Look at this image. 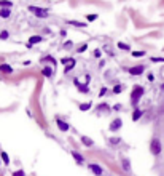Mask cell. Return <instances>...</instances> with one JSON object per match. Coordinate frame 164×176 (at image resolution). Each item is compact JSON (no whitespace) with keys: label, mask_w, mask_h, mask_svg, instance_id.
Masks as SVG:
<instances>
[{"label":"cell","mask_w":164,"mask_h":176,"mask_svg":"<svg viewBox=\"0 0 164 176\" xmlns=\"http://www.w3.org/2000/svg\"><path fill=\"white\" fill-rule=\"evenodd\" d=\"M142 94H143V87L135 85L134 90H132V93H131V103H132V106H137V103H139V99L142 98Z\"/></svg>","instance_id":"obj_1"},{"label":"cell","mask_w":164,"mask_h":176,"mask_svg":"<svg viewBox=\"0 0 164 176\" xmlns=\"http://www.w3.org/2000/svg\"><path fill=\"white\" fill-rule=\"evenodd\" d=\"M161 149H163V146H161V141L159 139H151V143H150V151H151V154L153 155H159L161 154Z\"/></svg>","instance_id":"obj_2"},{"label":"cell","mask_w":164,"mask_h":176,"mask_svg":"<svg viewBox=\"0 0 164 176\" xmlns=\"http://www.w3.org/2000/svg\"><path fill=\"white\" fill-rule=\"evenodd\" d=\"M30 13H35V16L38 18H48V10L46 8H38V6H29Z\"/></svg>","instance_id":"obj_3"},{"label":"cell","mask_w":164,"mask_h":176,"mask_svg":"<svg viewBox=\"0 0 164 176\" xmlns=\"http://www.w3.org/2000/svg\"><path fill=\"white\" fill-rule=\"evenodd\" d=\"M61 63L64 64V70H66V74L70 72V70L75 67V59H73V58H64Z\"/></svg>","instance_id":"obj_4"},{"label":"cell","mask_w":164,"mask_h":176,"mask_svg":"<svg viewBox=\"0 0 164 176\" xmlns=\"http://www.w3.org/2000/svg\"><path fill=\"white\" fill-rule=\"evenodd\" d=\"M88 168H89L96 176H102V175H104V168H102L100 165H97V163H89V167H88Z\"/></svg>","instance_id":"obj_5"},{"label":"cell","mask_w":164,"mask_h":176,"mask_svg":"<svg viewBox=\"0 0 164 176\" xmlns=\"http://www.w3.org/2000/svg\"><path fill=\"white\" fill-rule=\"evenodd\" d=\"M121 125H123V120H121V118H115V120H112L108 130H110V131H117V130L121 128Z\"/></svg>","instance_id":"obj_6"},{"label":"cell","mask_w":164,"mask_h":176,"mask_svg":"<svg viewBox=\"0 0 164 176\" xmlns=\"http://www.w3.org/2000/svg\"><path fill=\"white\" fill-rule=\"evenodd\" d=\"M143 70H145V67H143V66H134V67L129 69V74H131V75H140Z\"/></svg>","instance_id":"obj_7"},{"label":"cell","mask_w":164,"mask_h":176,"mask_svg":"<svg viewBox=\"0 0 164 176\" xmlns=\"http://www.w3.org/2000/svg\"><path fill=\"white\" fill-rule=\"evenodd\" d=\"M56 125H57V128H59L61 131H67V130H69V125H67L64 120H61V118H56Z\"/></svg>","instance_id":"obj_8"},{"label":"cell","mask_w":164,"mask_h":176,"mask_svg":"<svg viewBox=\"0 0 164 176\" xmlns=\"http://www.w3.org/2000/svg\"><path fill=\"white\" fill-rule=\"evenodd\" d=\"M73 83H75V87H77L78 90L81 91V93H88V91H89V90H88V85H83V83H80L77 79L73 80Z\"/></svg>","instance_id":"obj_9"},{"label":"cell","mask_w":164,"mask_h":176,"mask_svg":"<svg viewBox=\"0 0 164 176\" xmlns=\"http://www.w3.org/2000/svg\"><path fill=\"white\" fill-rule=\"evenodd\" d=\"M0 72L2 74H11L13 67L10 66V64H0Z\"/></svg>","instance_id":"obj_10"},{"label":"cell","mask_w":164,"mask_h":176,"mask_svg":"<svg viewBox=\"0 0 164 176\" xmlns=\"http://www.w3.org/2000/svg\"><path fill=\"white\" fill-rule=\"evenodd\" d=\"M81 143L84 144V146H88V147H91L94 144V141L91 139V138H88V136H81Z\"/></svg>","instance_id":"obj_11"},{"label":"cell","mask_w":164,"mask_h":176,"mask_svg":"<svg viewBox=\"0 0 164 176\" xmlns=\"http://www.w3.org/2000/svg\"><path fill=\"white\" fill-rule=\"evenodd\" d=\"M42 40H43V39H42L40 35H32V37L29 39V43H30V45H35V43H40Z\"/></svg>","instance_id":"obj_12"},{"label":"cell","mask_w":164,"mask_h":176,"mask_svg":"<svg viewBox=\"0 0 164 176\" xmlns=\"http://www.w3.org/2000/svg\"><path fill=\"white\" fill-rule=\"evenodd\" d=\"M121 165H123V170H126V171L131 170V162H129L128 158H123V160H121Z\"/></svg>","instance_id":"obj_13"},{"label":"cell","mask_w":164,"mask_h":176,"mask_svg":"<svg viewBox=\"0 0 164 176\" xmlns=\"http://www.w3.org/2000/svg\"><path fill=\"white\" fill-rule=\"evenodd\" d=\"M142 114H143V112H142V111H140V109H135V111H134V112H132V120H134V122H137V120H139V118H140V117H142Z\"/></svg>","instance_id":"obj_14"},{"label":"cell","mask_w":164,"mask_h":176,"mask_svg":"<svg viewBox=\"0 0 164 176\" xmlns=\"http://www.w3.org/2000/svg\"><path fill=\"white\" fill-rule=\"evenodd\" d=\"M72 155H73V158L78 162V163H83V160H84V158H83V155H81V154H78L77 151H73V152H72Z\"/></svg>","instance_id":"obj_15"},{"label":"cell","mask_w":164,"mask_h":176,"mask_svg":"<svg viewBox=\"0 0 164 176\" xmlns=\"http://www.w3.org/2000/svg\"><path fill=\"white\" fill-rule=\"evenodd\" d=\"M10 15H11V13H10V8H2L0 10V16H2L3 19L10 18Z\"/></svg>","instance_id":"obj_16"},{"label":"cell","mask_w":164,"mask_h":176,"mask_svg":"<svg viewBox=\"0 0 164 176\" xmlns=\"http://www.w3.org/2000/svg\"><path fill=\"white\" fill-rule=\"evenodd\" d=\"M42 74L45 77H53V69H51V67H43L42 69Z\"/></svg>","instance_id":"obj_17"},{"label":"cell","mask_w":164,"mask_h":176,"mask_svg":"<svg viewBox=\"0 0 164 176\" xmlns=\"http://www.w3.org/2000/svg\"><path fill=\"white\" fill-rule=\"evenodd\" d=\"M11 6H13L11 2H6V0L2 2V0H0V8H11Z\"/></svg>","instance_id":"obj_18"},{"label":"cell","mask_w":164,"mask_h":176,"mask_svg":"<svg viewBox=\"0 0 164 176\" xmlns=\"http://www.w3.org/2000/svg\"><path fill=\"white\" fill-rule=\"evenodd\" d=\"M91 106H93V103H83V104H80V111H88V109H91Z\"/></svg>","instance_id":"obj_19"},{"label":"cell","mask_w":164,"mask_h":176,"mask_svg":"<svg viewBox=\"0 0 164 176\" xmlns=\"http://www.w3.org/2000/svg\"><path fill=\"white\" fill-rule=\"evenodd\" d=\"M0 157H2V160H3V163H5V165L10 163V158H8V154H6V152H2V154H0Z\"/></svg>","instance_id":"obj_20"},{"label":"cell","mask_w":164,"mask_h":176,"mask_svg":"<svg viewBox=\"0 0 164 176\" xmlns=\"http://www.w3.org/2000/svg\"><path fill=\"white\" fill-rule=\"evenodd\" d=\"M69 24L78 26V27H86V24H84V23H78V21H69Z\"/></svg>","instance_id":"obj_21"},{"label":"cell","mask_w":164,"mask_h":176,"mask_svg":"<svg viewBox=\"0 0 164 176\" xmlns=\"http://www.w3.org/2000/svg\"><path fill=\"white\" fill-rule=\"evenodd\" d=\"M121 90H123V85H115L113 93H115V94H119V93H121Z\"/></svg>","instance_id":"obj_22"},{"label":"cell","mask_w":164,"mask_h":176,"mask_svg":"<svg viewBox=\"0 0 164 176\" xmlns=\"http://www.w3.org/2000/svg\"><path fill=\"white\" fill-rule=\"evenodd\" d=\"M8 35H10V34L6 32V30H2V32H0V39H2V40H6V39H8Z\"/></svg>","instance_id":"obj_23"},{"label":"cell","mask_w":164,"mask_h":176,"mask_svg":"<svg viewBox=\"0 0 164 176\" xmlns=\"http://www.w3.org/2000/svg\"><path fill=\"white\" fill-rule=\"evenodd\" d=\"M118 48H121V50H126V51H129V45H126V43H121V42L118 43Z\"/></svg>","instance_id":"obj_24"},{"label":"cell","mask_w":164,"mask_h":176,"mask_svg":"<svg viewBox=\"0 0 164 176\" xmlns=\"http://www.w3.org/2000/svg\"><path fill=\"white\" fill-rule=\"evenodd\" d=\"M143 55H145L143 51H134V53H132V56H134V58H140V56H143Z\"/></svg>","instance_id":"obj_25"},{"label":"cell","mask_w":164,"mask_h":176,"mask_svg":"<svg viewBox=\"0 0 164 176\" xmlns=\"http://www.w3.org/2000/svg\"><path fill=\"white\" fill-rule=\"evenodd\" d=\"M13 176H26V173H24V170H18L13 173Z\"/></svg>","instance_id":"obj_26"},{"label":"cell","mask_w":164,"mask_h":176,"mask_svg":"<svg viewBox=\"0 0 164 176\" xmlns=\"http://www.w3.org/2000/svg\"><path fill=\"white\" fill-rule=\"evenodd\" d=\"M43 61H51V63H53V66L56 64V61H54V58H53V56H46V58L43 59Z\"/></svg>","instance_id":"obj_27"},{"label":"cell","mask_w":164,"mask_h":176,"mask_svg":"<svg viewBox=\"0 0 164 176\" xmlns=\"http://www.w3.org/2000/svg\"><path fill=\"white\" fill-rule=\"evenodd\" d=\"M86 48H88V45H81L80 48H78V53H83V51H86Z\"/></svg>","instance_id":"obj_28"},{"label":"cell","mask_w":164,"mask_h":176,"mask_svg":"<svg viewBox=\"0 0 164 176\" xmlns=\"http://www.w3.org/2000/svg\"><path fill=\"white\" fill-rule=\"evenodd\" d=\"M97 19V15H88V21H94Z\"/></svg>","instance_id":"obj_29"},{"label":"cell","mask_w":164,"mask_h":176,"mask_svg":"<svg viewBox=\"0 0 164 176\" xmlns=\"http://www.w3.org/2000/svg\"><path fill=\"white\" fill-rule=\"evenodd\" d=\"M153 63H164V58H151Z\"/></svg>","instance_id":"obj_30"},{"label":"cell","mask_w":164,"mask_h":176,"mask_svg":"<svg viewBox=\"0 0 164 176\" xmlns=\"http://www.w3.org/2000/svg\"><path fill=\"white\" fill-rule=\"evenodd\" d=\"M105 93H107V88H105V87H104V88H102V90H100V91H99V96H104V94H105Z\"/></svg>","instance_id":"obj_31"},{"label":"cell","mask_w":164,"mask_h":176,"mask_svg":"<svg viewBox=\"0 0 164 176\" xmlns=\"http://www.w3.org/2000/svg\"><path fill=\"white\" fill-rule=\"evenodd\" d=\"M94 56H96V58H99V56H100V50H94Z\"/></svg>","instance_id":"obj_32"},{"label":"cell","mask_w":164,"mask_h":176,"mask_svg":"<svg viewBox=\"0 0 164 176\" xmlns=\"http://www.w3.org/2000/svg\"><path fill=\"white\" fill-rule=\"evenodd\" d=\"M118 141H119L118 138H117V139H115V138H113V139H110V143H112V144H118Z\"/></svg>","instance_id":"obj_33"},{"label":"cell","mask_w":164,"mask_h":176,"mask_svg":"<svg viewBox=\"0 0 164 176\" xmlns=\"http://www.w3.org/2000/svg\"><path fill=\"white\" fill-rule=\"evenodd\" d=\"M148 80H150V82H153V80H155V77H153V74H150V75H148Z\"/></svg>","instance_id":"obj_34"},{"label":"cell","mask_w":164,"mask_h":176,"mask_svg":"<svg viewBox=\"0 0 164 176\" xmlns=\"http://www.w3.org/2000/svg\"><path fill=\"white\" fill-rule=\"evenodd\" d=\"M161 90H163V91H164V83H163V85H161Z\"/></svg>","instance_id":"obj_35"}]
</instances>
